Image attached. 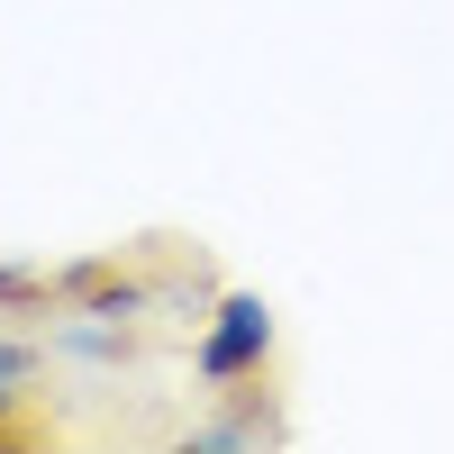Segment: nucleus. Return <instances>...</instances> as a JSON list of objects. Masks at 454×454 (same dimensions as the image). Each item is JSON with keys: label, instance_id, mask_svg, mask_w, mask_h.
<instances>
[{"label": "nucleus", "instance_id": "f257e3e1", "mask_svg": "<svg viewBox=\"0 0 454 454\" xmlns=\"http://www.w3.org/2000/svg\"><path fill=\"white\" fill-rule=\"evenodd\" d=\"M282 355V318L263 309L254 291H218L209 318H200V346H192V372L209 391H237V382H263Z\"/></svg>", "mask_w": 454, "mask_h": 454}, {"label": "nucleus", "instance_id": "f03ea898", "mask_svg": "<svg viewBox=\"0 0 454 454\" xmlns=\"http://www.w3.org/2000/svg\"><path fill=\"white\" fill-rule=\"evenodd\" d=\"M55 282H64V309L73 318H109V327L155 318V273H137V263H119V254H82V263H64Z\"/></svg>", "mask_w": 454, "mask_h": 454}, {"label": "nucleus", "instance_id": "7ed1b4c3", "mask_svg": "<svg viewBox=\"0 0 454 454\" xmlns=\"http://www.w3.org/2000/svg\"><path fill=\"white\" fill-rule=\"evenodd\" d=\"M46 346H55V336H0V445L27 436L19 409L36 400V382H46Z\"/></svg>", "mask_w": 454, "mask_h": 454}, {"label": "nucleus", "instance_id": "20e7f679", "mask_svg": "<svg viewBox=\"0 0 454 454\" xmlns=\"http://www.w3.org/2000/svg\"><path fill=\"white\" fill-rule=\"evenodd\" d=\"M64 309V282L46 273V263H10V254H0V318H55Z\"/></svg>", "mask_w": 454, "mask_h": 454}]
</instances>
